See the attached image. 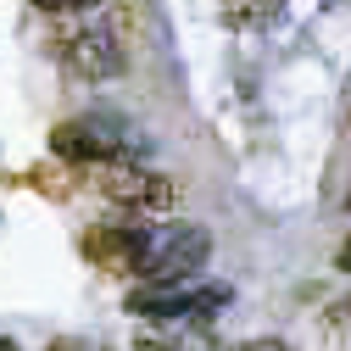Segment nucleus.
<instances>
[{
  "label": "nucleus",
  "instance_id": "12",
  "mask_svg": "<svg viewBox=\"0 0 351 351\" xmlns=\"http://www.w3.org/2000/svg\"><path fill=\"white\" fill-rule=\"evenodd\" d=\"M340 268H346V274H351V240H346V245H340Z\"/></svg>",
  "mask_w": 351,
  "mask_h": 351
},
{
  "label": "nucleus",
  "instance_id": "7",
  "mask_svg": "<svg viewBox=\"0 0 351 351\" xmlns=\"http://www.w3.org/2000/svg\"><path fill=\"white\" fill-rule=\"evenodd\" d=\"M134 351H223V346L206 335V324H156L134 340Z\"/></svg>",
  "mask_w": 351,
  "mask_h": 351
},
{
  "label": "nucleus",
  "instance_id": "3",
  "mask_svg": "<svg viewBox=\"0 0 351 351\" xmlns=\"http://www.w3.org/2000/svg\"><path fill=\"white\" fill-rule=\"evenodd\" d=\"M212 256V234L201 223H156L145 229V245H140V268L134 279L145 285H173V279H201Z\"/></svg>",
  "mask_w": 351,
  "mask_h": 351
},
{
  "label": "nucleus",
  "instance_id": "9",
  "mask_svg": "<svg viewBox=\"0 0 351 351\" xmlns=\"http://www.w3.org/2000/svg\"><path fill=\"white\" fill-rule=\"evenodd\" d=\"M39 12H51V17H73V12H90V6H101V0H34Z\"/></svg>",
  "mask_w": 351,
  "mask_h": 351
},
{
  "label": "nucleus",
  "instance_id": "5",
  "mask_svg": "<svg viewBox=\"0 0 351 351\" xmlns=\"http://www.w3.org/2000/svg\"><path fill=\"white\" fill-rule=\"evenodd\" d=\"M62 67L78 78V84H106L123 73V45L106 23H84V28H67L62 34Z\"/></svg>",
  "mask_w": 351,
  "mask_h": 351
},
{
  "label": "nucleus",
  "instance_id": "10",
  "mask_svg": "<svg viewBox=\"0 0 351 351\" xmlns=\"http://www.w3.org/2000/svg\"><path fill=\"white\" fill-rule=\"evenodd\" d=\"M240 351H290L285 340H251V346H240Z\"/></svg>",
  "mask_w": 351,
  "mask_h": 351
},
{
  "label": "nucleus",
  "instance_id": "4",
  "mask_svg": "<svg viewBox=\"0 0 351 351\" xmlns=\"http://www.w3.org/2000/svg\"><path fill=\"white\" fill-rule=\"evenodd\" d=\"M95 184H101L106 201H117L123 212H140V217H162V212L179 206V184L162 179V173H151V167H140V162L95 167Z\"/></svg>",
  "mask_w": 351,
  "mask_h": 351
},
{
  "label": "nucleus",
  "instance_id": "1",
  "mask_svg": "<svg viewBox=\"0 0 351 351\" xmlns=\"http://www.w3.org/2000/svg\"><path fill=\"white\" fill-rule=\"evenodd\" d=\"M51 151L62 162H78V167H106V162H134L140 134L117 112H84V117H67L51 134Z\"/></svg>",
  "mask_w": 351,
  "mask_h": 351
},
{
  "label": "nucleus",
  "instance_id": "8",
  "mask_svg": "<svg viewBox=\"0 0 351 351\" xmlns=\"http://www.w3.org/2000/svg\"><path fill=\"white\" fill-rule=\"evenodd\" d=\"M274 6H279V0H229V17L234 23H262Z\"/></svg>",
  "mask_w": 351,
  "mask_h": 351
},
{
  "label": "nucleus",
  "instance_id": "13",
  "mask_svg": "<svg viewBox=\"0 0 351 351\" xmlns=\"http://www.w3.org/2000/svg\"><path fill=\"white\" fill-rule=\"evenodd\" d=\"M0 351H17V346H12V340H0Z\"/></svg>",
  "mask_w": 351,
  "mask_h": 351
},
{
  "label": "nucleus",
  "instance_id": "6",
  "mask_svg": "<svg viewBox=\"0 0 351 351\" xmlns=\"http://www.w3.org/2000/svg\"><path fill=\"white\" fill-rule=\"evenodd\" d=\"M140 245H145V229H90L84 234V256L101 262L106 274H128V279L140 268Z\"/></svg>",
  "mask_w": 351,
  "mask_h": 351
},
{
  "label": "nucleus",
  "instance_id": "2",
  "mask_svg": "<svg viewBox=\"0 0 351 351\" xmlns=\"http://www.w3.org/2000/svg\"><path fill=\"white\" fill-rule=\"evenodd\" d=\"M128 313L145 324H212L229 306V285H206V279H173V285H140L128 290Z\"/></svg>",
  "mask_w": 351,
  "mask_h": 351
},
{
  "label": "nucleus",
  "instance_id": "11",
  "mask_svg": "<svg viewBox=\"0 0 351 351\" xmlns=\"http://www.w3.org/2000/svg\"><path fill=\"white\" fill-rule=\"evenodd\" d=\"M51 351H90V346H78V340H56Z\"/></svg>",
  "mask_w": 351,
  "mask_h": 351
}]
</instances>
